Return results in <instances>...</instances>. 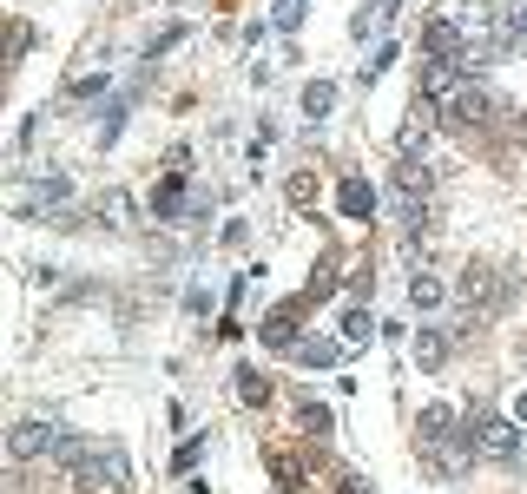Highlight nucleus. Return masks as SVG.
I'll use <instances>...</instances> for the list:
<instances>
[{"label":"nucleus","mask_w":527,"mask_h":494,"mask_svg":"<svg viewBox=\"0 0 527 494\" xmlns=\"http://www.w3.org/2000/svg\"><path fill=\"white\" fill-rule=\"evenodd\" d=\"M132 99H139V93H119L106 112H99V145H112L119 132H126V119H132Z\"/></svg>","instance_id":"nucleus-15"},{"label":"nucleus","mask_w":527,"mask_h":494,"mask_svg":"<svg viewBox=\"0 0 527 494\" xmlns=\"http://www.w3.org/2000/svg\"><path fill=\"white\" fill-rule=\"evenodd\" d=\"M514 422H527V389H521V396H514Z\"/></svg>","instance_id":"nucleus-25"},{"label":"nucleus","mask_w":527,"mask_h":494,"mask_svg":"<svg viewBox=\"0 0 527 494\" xmlns=\"http://www.w3.org/2000/svg\"><path fill=\"white\" fill-rule=\"evenodd\" d=\"M238 402H244V409H271V402H277L271 376H257V369L244 363V369H238Z\"/></svg>","instance_id":"nucleus-14"},{"label":"nucleus","mask_w":527,"mask_h":494,"mask_svg":"<svg viewBox=\"0 0 527 494\" xmlns=\"http://www.w3.org/2000/svg\"><path fill=\"white\" fill-rule=\"evenodd\" d=\"M106 73H80V80H73V93H66V99H73V106H86V99H99V93H106Z\"/></svg>","instance_id":"nucleus-21"},{"label":"nucleus","mask_w":527,"mask_h":494,"mask_svg":"<svg viewBox=\"0 0 527 494\" xmlns=\"http://www.w3.org/2000/svg\"><path fill=\"white\" fill-rule=\"evenodd\" d=\"M336 112V86L330 80H310L304 86V119H330Z\"/></svg>","instance_id":"nucleus-16"},{"label":"nucleus","mask_w":527,"mask_h":494,"mask_svg":"<svg viewBox=\"0 0 527 494\" xmlns=\"http://www.w3.org/2000/svg\"><path fill=\"white\" fill-rule=\"evenodd\" d=\"M290 356H297L304 369H336L343 356H350V343H343V336H304V343H297Z\"/></svg>","instance_id":"nucleus-8"},{"label":"nucleus","mask_w":527,"mask_h":494,"mask_svg":"<svg viewBox=\"0 0 527 494\" xmlns=\"http://www.w3.org/2000/svg\"><path fill=\"white\" fill-rule=\"evenodd\" d=\"M396 53H402V47H396V40H383V47L369 53V66H363V86H369V80H383L389 66H396Z\"/></svg>","instance_id":"nucleus-20"},{"label":"nucleus","mask_w":527,"mask_h":494,"mask_svg":"<svg viewBox=\"0 0 527 494\" xmlns=\"http://www.w3.org/2000/svg\"><path fill=\"white\" fill-rule=\"evenodd\" d=\"M376 205H383V198L369 192L363 178H343V185H336V211H343V218H376Z\"/></svg>","instance_id":"nucleus-10"},{"label":"nucleus","mask_w":527,"mask_h":494,"mask_svg":"<svg viewBox=\"0 0 527 494\" xmlns=\"http://www.w3.org/2000/svg\"><path fill=\"white\" fill-rule=\"evenodd\" d=\"M409 303H416L422 317H429V310H442V303H448V284H442V277L429 271V264H422V271L409 277Z\"/></svg>","instance_id":"nucleus-11"},{"label":"nucleus","mask_w":527,"mask_h":494,"mask_svg":"<svg viewBox=\"0 0 527 494\" xmlns=\"http://www.w3.org/2000/svg\"><path fill=\"white\" fill-rule=\"evenodd\" d=\"M145 205H152V218H185V211H192V192H185V172H165L159 185H152V198H145Z\"/></svg>","instance_id":"nucleus-7"},{"label":"nucleus","mask_w":527,"mask_h":494,"mask_svg":"<svg viewBox=\"0 0 527 494\" xmlns=\"http://www.w3.org/2000/svg\"><path fill=\"white\" fill-rule=\"evenodd\" d=\"M297 422H304L310 435H330V409H323V402H304V409H297Z\"/></svg>","instance_id":"nucleus-22"},{"label":"nucleus","mask_w":527,"mask_h":494,"mask_svg":"<svg viewBox=\"0 0 527 494\" xmlns=\"http://www.w3.org/2000/svg\"><path fill=\"white\" fill-rule=\"evenodd\" d=\"M488 112H495L488 86L468 80L462 93H448V99H442V126H448V132H481V126H488Z\"/></svg>","instance_id":"nucleus-4"},{"label":"nucleus","mask_w":527,"mask_h":494,"mask_svg":"<svg viewBox=\"0 0 527 494\" xmlns=\"http://www.w3.org/2000/svg\"><path fill=\"white\" fill-rule=\"evenodd\" d=\"M376 330V317H369L363 303H356V310H343V343H350V350H363V336Z\"/></svg>","instance_id":"nucleus-18"},{"label":"nucleus","mask_w":527,"mask_h":494,"mask_svg":"<svg viewBox=\"0 0 527 494\" xmlns=\"http://www.w3.org/2000/svg\"><path fill=\"white\" fill-rule=\"evenodd\" d=\"M304 14H310L304 0H271V27L277 33H297V27H304Z\"/></svg>","instance_id":"nucleus-17"},{"label":"nucleus","mask_w":527,"mask_h":494,"mask_svg":"<svg viewBox=\"0 0 527 494\" xmlns=\"http://www.w3.org/2000/svg\"><path fill=\"white\" fill-rule=\"evenodd\" d=\"M435 126H442V106L416 93V106H409V119H402V132H396V159H422V145H429Z\"/></svg>","instance_id":"nucleus-6"},{"label":"nucleus","mask_w":527,"mask_h":494,"mask_svg":"<svg viewBox=\"0 0 527 494\" xmlns=\"http://www.w3.org/2000/svg\"><path fill=\"white\" fill-rule=\"evenodd\" d=\"M448 435H462V429H455V415H448L442 402H429V409L416 415V442L429 448V442H448Z\"/></svg>","instance_id":"nucleus-13"},{"label":"nucleus","mask_w":527,"mask_h":494,"mask_svg":"<svg viewBox=\"0 0 527 494\" xmlns=\"http://www.w3.org/2000/svg\"><path fill=\"white\" fill-rule=\"evenodd\" d=\"M462 429L475 435V448L488 455V462H514V455H521V422H501V415H475L468 409Z\"/></svg>","instance_id":"nucleus-3"},{"label":"nucleus","mask_w":527,"mask_h":494,"mask_svg":"<svg viewBox=\"0 0 527 494\" xmlns=\"http://www.w3.org/2000/svg\"><path fill=\"white\" fill-rule=\"evenodd\" d=\"M205 448H211V435H192V442H178V455H172V468L178 475H192L198 462H205Z\"/></svg>","instance_id":"nucleus-19"},{"label":"nucleus","mask_w":527,"mask_h":494,"mask_svg":"<svg viewBox=\"0 0 527 494\" xmlns=\"http://www.w3.org/2000/svg\"><path fill=\"white\" fill-rule=\"evenodd\" d=\"M218 244H231V251H238V244H251V224H244V218H231V224H224V238Z\"/></svg>","instance_id":"nucleus-24"},{"label":"nucleus","mask_w":527,"mask_h":494,"mask_svg":"<svg viewBox=\"0 0 527 494\" xmlns=\"http://www.w3.org/2000/svg\"><path fill=\"white\" fill-rule=\"evenodd\" d=\"M429 198H435V172L422 159H396V178H389V205L402 218V238L416 251V238L429 231Z\"/></svg>","instance_id":"nucleus-1"},{"label":"nucleus","mask_w":527,"mask_h":494,"mask_svg":"<svg viewBox=\"0 0 527 494\" xmlns=\"http://www.w3.org/2000/svg\"><path fill=\"white\" fill-rule=\"evenodd\" d=\"M178 40H185V27H165V33H152V40H145V60H159V53H172Z\"/></svg>","instance_id":"nucleus-23"},{"label":"nucleus","mask_w":527,"mask_h":494,"mask_svg":"<svg viewBox=\"0 0 527 494\" xmlns=\"http://www.w3.org/2000/svg\"><path fill=\"white\" fill-rule=\"evenodd\" d=\"M389 20H396V0H363L356 7V40H389Z\"/></svg>","instance_id":"nucleus-9"},{"label":"nucleus","mask_w":527,"mask_h":494,"mask_svg":"<svg viewBox=\"0 0 527 494\" xmlns=\"http://www.w3.org/2000/svg\"><path fill=\"white\" fill-rule=\"evenodd\" d=\"M60 442H66L60 422L27 415V422H14V435H7V462H40V455H60Z\"/></svg>","instance_id":"nucleus-2"},{"label":"nucleus","mask_w":527,"mask_h":494,"mask_svg":"<svg viewBox=\"0 0 527 494\" xmlns=\"http://www.w3.org/2000/svg\"><path fill=\"white\" fill-rule=\"evenodd\" d=\"M409 356H416V369H442L448 363V330H416V343H409Z\"/></svg>","instance_id":"nucleus-12"},{"label":"nucleus","mask_w":527,"mask_h":494,"mask_svg":"<svg viewBox=\"0 0 527 494\" xmlns=\"http://www.w3.org/2000/svg\"><path fill=\"white\" fill-rule=\"evenodd\" d=\"M257 343H264V350H277V356H290L297 343H304V303H277V310H264Z\"/></svg>","instance_id":"nucleus-5"}]
</instances>
